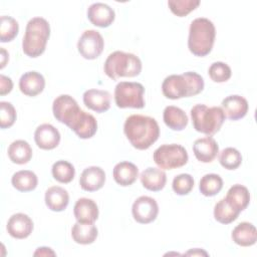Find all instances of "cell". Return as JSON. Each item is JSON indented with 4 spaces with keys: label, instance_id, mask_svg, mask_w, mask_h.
<instances>
[{
    "label": "cell",
    "instance_id": "cell-1",
    "mask_svg": "<svg viewBox=\"0 0 257 257\" xmlns=\"http://www.w3.org/2000/svg\"><path fill=\"white\" fill-rule=\"evenodd\" d=\"M123 132L131 145L142 151L149 149L160 137L157 120L143 114L130 115L124 121Z\"/></svg>",
    "mask_w": 257,
    "mask_h": 257
},
{
    "label": "cell",
    "instance_id": "cell-2",
    "mask_svg": "<svg viewBox=\"0 0 257 257\" xmlns=\"http://www.w3.org/2000/svg\"><path fill=\"white\" fill-rule=\"evenodd\" d=\"M204 89L203 77L194 71L167 76L162 83L163 94L170 99H179L199 94Z\"/></svg>",
    "mask_w": 257,
    "mask_h": 257
},
{
    "label": "cell",
    "instance_id": "cell-3",
    "mask_svg": "<svg viewBox=\"0 0 257 257\" xmlns=\"http://www.w3.org/2000/svg\"><path fill=\"white\" fill-rule=\"evenodd\" d=\"M216 29L211 20L199 17L193 20L189 28L188 48L196 56L208 55L214 45Z\"/></svg>",
    "mask_w": 257,
    "mask_h": 257
},
{
    "label": "cell",
    "instance_id": "cell-4",
    "mask_svg": "<svg viewBox=\"0 0 257 257\" xmlns=\"http://www.w3.org/2000/svg\"><path fill=\"white\" fill-rule=\"evenodd\" d=\"M50 35V26L46 19L34 17L26 25L22 40V50L29 57H38L44 51Z\"/></svg>",
    "mask_w": 257,
    "mask_h": 257
},
{
    "label": "cell",
    "instance_id": "cell-5",
    "mask_svg": "<svg viewBox=\"0 0 257 257\" xmlns=\"http://www.w3.org/2000/svg\"><path fill=\"white\" fill-rule=\"evenodd\" d=\"M103 70L113 80L119 77H135L142 71V61L133 53L117 50L107 56Z\"/></svg>",
    "mask_w": 257,
    "mask_h": 257
},
{
    "label": "cell",
    "instance_id": "cell-6",
    "mask_svg": "<svg viewBox=\"0 0 257 257\" xmlns=\"http://www.w3.org/2000/svg\"><path fill=\"white\" fill-rule=\"evenodd\" d=\"M191 117L194 128L207 136H213L219 132L226 118L222 107H208L201 103L192 107Z\"/></svg>",
    "mask_w": 257,
    "mask_h": 257
},
{
    "label": "cell",
    "instance_id": "cell-7",
    "mask_svg": "<svg viewBox=\"0 0 257 257\" xmlns=\"http://www.w3.org/2000/svg\"><path fill=\"white\" fill-rule=\"evenodd\" d=\"M145 88L143 84L132 81H120L114 88V101L120 108H143Z\"/></svg>",
    "mask_w": 257,
    "mask_h": 257
},
{
    "label": "cell",
    "instance_id": "cell-8",
    "mask_svg": "<svg viewBox=\"0 0 257 257\" xmlns=\"http://www.w3.org/2000/svg\"><path fill=\"white\" fill-rule=\"evenodd\" d=\"M154 162L162 170H173L185 166L188 163L186 149L177 144L162 145L154 152Z\"/></svg>",
    "mask_w": 257,
    "mask_h": 257
},
{
    "label": "cell",
    "instance_id": "cell-9",
    "mask_svg": "<svg viewBox=\"0 0 257 257\" xmlns=\"http://www.w3.org/2000/svg\"><path fill=\"white\" fill-rule=\"evenodd\" d=\"M52 111L54 117L59 122L64 123L71 128L79 118L82 109H80L78 103L72 96L68 94H61L54 99Z\"/></svg>",
    "mask_w": 257,
    "mask_h": 257
},
{
    "label": "cell",
    "instance_id": "cell-10",
    "mask_svg": "<svg viewBox=\"0 0 257 257\" xmlns=\"http://www.w3.org/2000/svg\"><path fill=\"white\" fill-rule=\"evenodd\" d=\"M103 47V38L96 30H85L77 42L78 52L83 58L89 60L97 58L101 54Z\"/></svg>",
    "mask_w": 257,
    "mask_h": 257
},
{
    "label": "cell",
    "instance_id": "cell-11",
    "mask_svg": "<svg viewBox=\"0 0 257 257\" xmlns=\"http://www.w3.org/2000/svg\"><path fill=\"white\" fill-rule=\"evenodd\" d=\"M132 213L138 223L149 224L156 220L159 213V206L155 199L148 196H141L134 202Z\"/></svg>",
    "mask_w": 257,
    "mask_h": 257
},
{
    "label": "cell",
    "instance_id": "cell-12",
    "mask_svg": "<svg viewBox=\"0 0 257 257\" xmlns=\"http://www.w3.org/2000/svg\"><path fill=\"white\" fill-rule=\"evenodd\" d=\"M115 14L113 9L107 4L96 2L91 4L87 9V18L95 26L105 28L114 20Z\"/></svg>",
    "mask_w": 257,
    "mask_h": 257
},
{
    "label": "cell",
    "instance_id": "cell-13",
    "mask_svg": "<svg viewBox=\"0 0 257 257\" xmlns=\"http://www.w3.org/2000/svg\"><path fill=\"white\" fill-rule=\"evenodd\" d=\"M33 230V222L26 214L17 213L12 215L7 222L9 235L16 239L27 238Z\"/></svg>",
    "mask_w": 257,
    "mask_h": 257
},
{
    "label": "cell",
    "instance_id": "cell-14",
    "mask_svg": "<svg viewBox=\"0 0 257 257\" xmlns=\"http://www.w3.org/2000/svg\"><path fill=\"white\" fill-rule=\"evenodd\" d=\"M249 105L246 98L241 95H229L222 100V109L226 117L231 120L243 118L248 111Z\"/></svg>",
    "mask_w": 257,
    "mask_h": 257
},
{
    "label": "cell",
    "instance_id": "cell-15",
    "mask_svg": "<svg viewBox=\"0 0 257 257\" xmlns=\"http://www.w3.org/2000/svg\"><path fill=\"white\" fill-rule=\"evenodd\" d=\"M105 182L104 171L96 166H91L83 170L79 178V185L86 192H94L101 189Z\"/></svg>",
    "mask_w": 257,
    "mask_h": 257
},
{
    "label": "cell",
    "instance_id": "cell-16",
    "mask_svg": "<svg viewBox=\"0 0 257 257\" xmlns=\"http://www.w3.org/2000/svg\"><path fill=\"white\" fill-rule=\"evenodd\" d=\"M83 103L95 112H104L110 107V93L102 89H88L83 93Z\"/></svg>",
    "mask_w": 257,
    "mask_h": 257
},
{
    "label": "cell",
    "instance_id": "cell-17",
    "mask_svg": "<svg viewBox=\"0 0 257 257\" xmlns=\"http://www.w3.org/2000/svg\"><path fill=\"white\" fill-rule=\"evenodd\" d=\"M34 140L40 149L52 150L59 145L60 134L52 124L43 123L36 128L34 133Z\"/></svg>",
    "mask_w": 257,
    "mask_h": 257
},
{
    "label": "cell",
    "instance_id": "cell-18",
    "mask_svg": "<svg viewBox=\"0 0 257 257\" xmlns=\"http://www.w3.org/2000/svg\"><path fill=\"white\" fill-rule=\"evenodd\" d=\"M193 152L198 161L202 163H211L217 157L219 147L217 142L211 136H207L195 141Z\"/></svg>",
    "mask_w": 257,
    "mask_h": 257
},
{
    "label": "cell",
    "instance_id": "cell-19",
    "mask_svg": "<svg viewBox=\"0 0 257 257\" xmlns=\"http://www.w3.org/2000/svg\"><path fill=\"white\" fill-rule=\"evenodd\" d=\"M44 87L45 79L43 75L37 71L25 72L19 79L20 91L27 96H35L41 93Z\"/></svg>",
    "mask_w": 257,
    "mask_h": 257
},
{
    "label": "cell",
    "instance_id": "cell-20",
    "mask_svg": "<svg viewBox=\"0 0 257 257\" xmlns=\"http://www.w3.org/2000/svg\"><path fill=\"white\" fill-rule=\"evenodd\" d=\"M73 214L79 223H94L98 218V207L93 200L80 198L74 205Z\"/></svg>",
    "mask_w": 257,
    "mask_h": 257
},
{
    "label": "cell",
    "instance_id": "cell-21",
    "mask_svg": "<svg viewBox=\"0 0 257 257\" xmlns=\"http://www.w3.org/2000/svg\"><path fill=\"white\" fill-rule=\"evenodd\" d=\"M112 176L116 184L122 187L131 186L139 177V169L131 162H120L114 166Z\"/></svg>",
    "mask_w": 257,
    "mask_h": 257
},
{
    "label": "cell",
    "instance_id": "cell-22",
    "mask_svg": "<svg viewBox=\"0 0 257 257\" xmlns=\"http://www.w3.org/2000/svg\"><path fill=\"white\" fill-rule=\"evenodd\" d=\"M69 203L67 191L59 186H52L45 192V204L51 211L61 212Z\"/></svg>",
    "mask_w": 257,
    "mask_h": 257
},
{
    "label": "cell",
    "instance_id": "cell-23",
    "mask_svg": "<svg viewBox=\"0 0 257 257\" xmlns=\"http://www.w3.org/2000/svg\"><path fill=\"white\" fill-rule=\"evenodd\" d=\"M140 178L143 186L147 190H150L153 192H158L164 189L167 182L166 173L162 169L152 168V167L144 170Z\"/></svg>",
    "mask_w": 257,
    "mask_h": 257
},
{
    "label": "cell",
    "instance_id": "cell-24",
    "mask_svg": "<svg viewBox=\"0 0 257 257\" xmlns=\"http://www.w3.org/2000/svg\"><path fill=\"white\" fill-rule=\"evenodd\" d=\"M232 240L240 246H252L257 241V231L253 224L249 222H242L238 224L232 231Z\"/></svg>",
    "mask_w": 257,
    "mask_h": 257
},
{
    "label": "cell",
    "instance_id": "cell-25",
    "mask_svg": "<svg viewBox=\"0 0 257 257\" xmlns=\"http://www.w3.org/2000/svg\"><path fill=\"white\" fill-rule=\"evenodd\" d=\"M70 130L80 139H90L97 131V121L92 114L82 110L79 118Z\"/></svg>",
    "mask_w": 257,
    "mask_h": 257
},
{
    "label": "cell",
    "instance_id": "cell-26",
    "mask_svg": "<svg viewBox=\"0 0 257 257\" xmlns=\"http://www.w3.org/2000/svg\"><path fill=\"white\" fill-rule=\"evenodd\" d=\"M225 199L233 208L242 212L249 205L250 193L245 186L236 184L228 190Z\"/></svg>",
    "mask_w": 257,
    "mask_h": 257
},
{
    "label": "cell",
    "instance_id": "cell-27",
    "mask_svg": "<svg viewBox=\"0 0 257 257\" xmlns=\"http://www.w3.org/2000/svg\"><path fill=\"white\" fill-rule=\"evenodd\" d=\"M164 122L173 131H183L188 124V116L180 107L169 105L165 107L163 113Z\"/></svg>",
    "mask_w": 257,
    "mask_h": 257
},
{
    "label": "cell",
    "instance_id": "cell-28",
    "mask_svg": "<svg viewBox=\"0 0 257 257\" xmlns=\"http://www.w3.org/2000/svg\"><path fill=\"white\" fill-rule=\"evenodd\" d=\"M72 239L82 245H88L94 242L97 237V228L93 223L76 222L71 229Z\"/></svg>",
    "mask_w": 257,
    "mask_h": 257
},
{
    "label": "cell",
    "instance_id": "cell-29",
    "mask_svg": "<svg viewBox=\"0 0 257 257\" xmlns=\"http://www.w3.org/2000/svg\"><path fill=\"white\" fill-rule=\"evenodd\" d=\"M8 157L12 163L17 165H24L31 160L32 149L26 141H14L8 148Z\"/></svg>",
    "mask_w": 257,
    "mask_h": 257
},
{
    "label": "cell",
    "instance_id": "cell-30",
    "mask_svg": "<svg viewBox=\"0 0 257 257\" xmlns=\"http://www.w3.org/2000/svg\"><path fill=\"white\" fill-rule=\"evenodd\" d=\"M11 183L13 187L20 192H30L37 187L38 179L32 171L22 170L12 176Z\"/></svg>",
    "mask_w": 257,
    "mask_h": 257
},
{
    "label": "cell",
    "instance_id": "cell-31",
    "mask_svg": "<svg viewBox=\"0 0 257 257\" xmlns=\"http://www.w3.org/2000/svg\"><path fill=\"white\" fill-rule=\"evenodd\" d=\"M240 213L241 212L233 208L225 198L220 200L215 205V208H214V217L216 221H218L221 224L232 223L238 218Z\"/></svg>",
    "mask_w": 257,
    "mask_h": 257
},
{
    "label": "cell",
    "instance_id": "cell-32",
    "mask_svg": "<svg viewBox=\"0 0 257 257\" xmlns=\"http://www.w3.org/2000/svg\"><path fill=\"white\" fill-rule=\"evenodd\" d=\"M223 188V180L217 174H207L200 180L199 190L206 197L217 195Z\"/></svg>",
    "mask_w": 257,
    "mask_h": 257
},
{
    "label": "cell",
    "instance_id": "cell-33",
    "mask_svg": "<svg viewBox=\"0 0 257 257\" xmlns=\"http://www.w3.org/2000/svg\"><path fill=\"white\" fill-rule=\"evenodd\" d=\"M75 175L74 167L67 161H57L52 166V176L53 178L63 184L70 183Z\"/></svg>",
    "mask_w": 257,
    "mask_h": 257
},
{
    "label": "cell",
    "instance_id": "cell-34",
    "mask_svg": "<svg viewBox=\"0 0 257 257\" xmlns=\"http://www.w3.org/2000/svg\"><path fill=\"white\" fill-rule=\"evenodd\" d=\"M0 21V41L9 42L13 40L19 31L18 22L10 16H1Z\"/></svg>",
    "mask_w": 257,
    "mask_h": 257
},
{
    "label": "cell",
    "instance_id": "cell-35",
    "mask_svg": "<svg viewBox=\"0 0 257 257\" xmlns=\"http://www.w3.org/2000/svg\"><path fill=\"white\" fill-rule=\"evenodd\" d=\"M219 162L227 170H236L242 163V156L238 150L226 148L220 153Z\"/></svg>",
    "mask_w": 257,
    "mask_h": 257
},
{
    "label": "cell",
    "instance_id": "cell-36",
    "mask_svg": "<svg viewBox=\"0 0 257 257\" xmlns=\"http://www.w3.org/2000/svg\"><path fill=\"white\" fill-rule=\"evenodd\" d=\"M200 5L199 0H169L168 6L170 10L179 17L188 15Z\"/></svg>",
    "mask_w": 257,
    "mask_h": 257
},
{
    "label": "cell",
    "instance_id": "cell-37",
    "mask_svg": "<svg viewBox=\"0 0 257 257\" xmlns=\"http://www.w3.org/2000/svg\"><path fill=\"white\" fill-rule=\"evenodd\" d=\"M210 78L215 82H225L227 81L232 74L231 68L228 64L217 61L211 64L208 70Z\"/></svg>",
    "mask_w": 257,
    "mask_h": 257
},
{
    "label": "cell",
    "instance_id": "cell-38",
    "mask_svg": "<svg viewBox=\"0 0 257 257\" xmlns=\"http://www.w3.org/2000/svg\"><path fill=\"white\" fill-rule=\"evenodd\" d=\"M172 187L176 194L188 195L194 188V179L190 174H180L174 178Z\"/></svg>",
    "mask_w": 257,
    "mask_h": 257
},
{
    "label": "cell",
    "instance_id": "cell-39",
    "mask_svg": "<svg viewBox=\"0 0 257 257\" xmlns=\"http://www.w3.org/2000/svg\"><path fill=\"white\" fill-rule=\"evenodd\" d=\"M16 120V110L14 106L7 101L0 102V127L7 128L14 124Z\"/></svg>",
    "mask_w": 257,
    "mask_h": 257
},
{
    "label": "cell",
    "instance_id": "cell-40",
    "mask_svg": "<svg viewBox=\"0 0 257 257\" xmlns=\"http://www.w3.org/2000/svg\"><path fill=\"white\" fill-rule=\"evenodd\" d=\"M13 82L10 77H7L3 74L0 75V94L5 95L12 90Z\"/></svg>",
    "mask_w": 257,
    "mask_h": 257
},
{
    "label": "cell",
    "instance_id": "cell-41",
    "mask_svg": "<svg viewBox=\"0 0 257 257\" xmlns=\"http://www.w3.org/2000/svg\"><path fill=\"white\" fill-rule=\"evenodd\" d=\"M37 255H40V256L52 255V256H54L55 253L51 250V248H48V247H39V248L34 252V256H37Z\"/></svg>",
    "mask_w": 257,
    "mask_h": 257
},
{
    "label": "cell",
    "instance_id": "cell-42",
    "mask_svg": "<svg viewBox=\"0 0 257 257\" xmlns=\"http://www.w3.org/2000/svg\"><path fill=\"white\" fill-rule=\"evenodd\" d=\"M9 58V54L7 53V51L4 48H1V65L0 68H4V66L6 65V62L8 61Z\"/></svg>",
    "mask_w": 257,
    "mask_h": 257
},
{
    "label": "cell",
    "instance_id": "cell-43",
    "mask_svg": "<svg viewBox=\"0 0 257 257\" xmlns=\"http://www.w3.org/2000/svg\"><path fill=\"white\" fill-rule=\"evenodd\" d=\"M191 254H193V255H207V253L205 252V251H202V250H199V249H196V251H189L186 255H191Z\"/></svg>",
    "mask_w": 257,
    "mask_h": 257
}]
</instances>
